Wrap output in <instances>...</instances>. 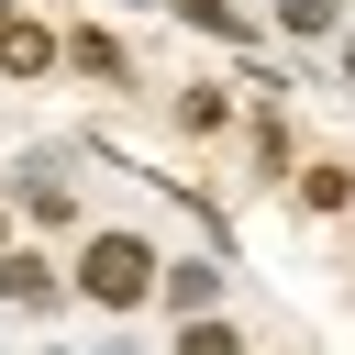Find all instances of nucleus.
<instances>
[{
	"label": "nucleus",
	"instance_id": "f257e3e1",
	"mask_svg": "<svg viewBox=\"0 0 355 355\" xmlns=\"http://www.w3.org/2000/svg\"><path fill=\"white\" fill-rule=\"evenodd\" d=\"M155 266H166V255H155L144 233H89V244H78V300H89V311H144V300H155Z\"/></svg>",
	"mask_w": 355,
	"mask_h": 355
},
{
	"label": "nucleus",
	"instance_id": "f03ea898",
	"mask_svg": "<svg viewBox=\"0 0 355 355\" xmlns=\"http://www.w3.org/2000/svg\"><path fill=\"white\" fill-rule=\"evenodd\" d=\"M155 300H166L178 322H200V311H222V266H211V255H166V266H155Z\"/></svg>",
	"mask_w": 355,
	"mask_h": 355
},
{
	"label": "nucleus",
	"instance_id": "7ed1b4c3",
	"mask_svg": "<svg viewBox=\"0 0 355 355\" xmlns=\"http://www.w3.org/2000/svg\"><path fill=\"white\" fill-rule=\"evenodd\" d=\"M55 300H67V277L44 255H0V311H55Z\"/></svg>",
	"mask_w": 355,
	"mask_h": 355
},
{
	"label": "nucleus",
	"instance_id": "20e7f679",
	"mask_svg": "<svg viewBox=\"0 0 355 355\" xmlns=\"http://www.w3.org/2000/svg\"><path fill=\"white\" fill-rule=\"evenodd\" d=\"M266 22H277V33H288V44H333V33H344V22H355V0H277V11H266Z\"/></svg>",
	"mask_w": 355,
	"mask_h": 355
},
{
	"label": "nucleus",
	"instance_id": "39448f33",
	"mask_svg": "<svg viewBox=\"0 0 355 355\" xmlns=\"http://www.w3.org/2000/svg\"><path fill=\"white\" fill-rule=\"evenodd\" d=\"M22 211H33V222H67V211H78V189H67V178L33 155V166H22Z\"/></svg>",
	"mask_w": 355,
	"mask_h": 355
},
{
	"label": "nucleus",
	"instance_id": "423d86ee",
	"mask_svg": "<svg viewBox=\"0 0 355 355\" xmlns=\"http://www.w3.org/2000/svg\"><path fill=\"white\" fill-rule=\"evenodd\" d=\"M166 355H244V333L222 322V311H200V322H178V344Z\"/></svg>",
	"mask_w": 355,
	"mask_h": 355
},
{
	"label": "nucleus",
	"instance_id": "0eeeda50",
	"mask_svg": "<svg viewBox=\"0 0 355 355\" xmlns=\"http://www.w3.org/2000/svg\"><path fill=\"white\" fill-rule=\"evenodd\" d=\"M166 11L200 22V33H222V44H244V11H233V0H166Z\"/></svg>",
	"mask_w": 355,
	"mask_h": 355
},
{
	"label": "nucleus",
	"instance_id": "6e6552de",
	"mask_svg": "<svg viewBox=\"0 0 355 355\" xmlns=\"http://www.w3.org/2000/svg\"><path fill=\"white\" fill-rule=\"evenodd\" d=\"M55 55L89 67V78H122V44H111V33H78V44H55Z\"/></svg>",
	"mask_w": 355,
	"mask_h": 355
},
{
	"label": "nucleus",
	"instance_id": "1a4fd4ad",
	"mask_svg": "<svg viewBox=\"0 0 355 355\" xmlns=\"http://www.w3.org/2000/svg\"><path fill=\"white\" fill-rule=\"evenodd\" d=\"M300 200H311V211H344V200H355V178H344V166H311V178H300Z\"/></svg>",
	"mask_w": 355,
	"mask_h": 355
},
{
	"label": "nucleus",
	"instance_id": "9d476101",
	"mask_svg": "<svg viewBox=\"0 0 355 355\" xmlns=\"http://www.w3.org/2000/svg\"><path fill=\"white\" fill-rule=\"evenodd\" d=\"M333 55H344V89H355V22H344V33H333Z\"/></svg>",
	"mask_w": 355,
	"mask_h": 355
},
{
	"label": "nucleus",
	"instance_id": "9b49d317",
	"mask_svg": "<svg viewBox=\"0 0 355 355\" xmlns=\"http://www.w3.org/2000/svg\"><path fill=\"white\" fill-rule=\"evenodd\" d=\"M89 355H144V344H133V333H111V344H89Z\"/></svg>",
	"mask_w": 355,
	"mask_h": 355
},
{
	"label": "nucleus",
	"instance_id": "f8f14e48",
	"mask_svg": "<svg viewBox=\"0 0 355 355\" xmlns=\"http://www.w3.org/2000/svg\"><path fill=\"white\" fill-rule=\"evenodd\" d=\"M33 355H78V344H33Z\"/></svg>",
	"mask_w": 355,
	"mask_h": 355
},
{
	"label": "nucleus",
	"instance_id": "ddd939ff",
	"mask_svg": "<svg viewBox=\"0 0 355 355\" xmlns=\"http://www.w3.org/2000/svg\"><path fill=\"white\" fill-rule=\"evenodd\" d=\"M0 255H11V222H0Z\"/></svg>",
	"mask_w": 355,
	"mask_h": 355
}]
</instances>
